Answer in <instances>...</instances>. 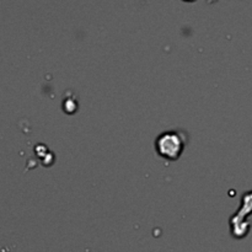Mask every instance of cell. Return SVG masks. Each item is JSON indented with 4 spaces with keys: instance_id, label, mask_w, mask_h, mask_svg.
I'll return each mask as SVG.
<instances>
[{
    "instance_id": "1",
    "label": "cell",
    "mask_w": 252,
    "mask_h": 252,
    "mask_svg": "<svg viewBox=\"0 0 252 252\" xmlns=\"http://www.w3.org/2000/svg\"><path fill=\"white\" fill-rule=\"evenodd\" d=\"M186 145V137L177 130H169L160 134L155 142V149L161 158L176 160Z\"/></svg>"
}]
</instances>
